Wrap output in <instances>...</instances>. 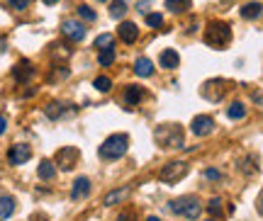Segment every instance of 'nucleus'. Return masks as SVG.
Listing matches in <instances>:
<instances>
[{
	"mask_svg": "<svg viewBox=\"0 0 263 221\" xmlns=\"http://www.w3.org/2000/svg\"><path fill=\"white\" fill-rule=\"evenodd\" d=\"M127 148H130V136L127 134H112V136H108L102 141L98 153H100L102 161H117V158H122L127 153Z\"/></svg>",
	"mask_w": 263,
	"mask_h": 221,
	"instance_id": "obj_1",
	"label": "nucleus"
},
{
	"mask_svg": "<svg viewBox=\"0 0 263 221\" xmlns=\"http://www.w3.org/2000/svg\"><path fill=\"white\" fill-rule=\"evenodd\" d=\"M205 44L207 46H212V49H224L226 44L232 41V27L226 24V22H220V19H214V22H210L205 29Z\"/></svg>",
	"mask_w": 263,
	"mask_h": 221,
	"instance_id": "obj_2",
	"label": "nucleus"
},
{
	"mask_svg": "<svg viewBox=\"0 0 263 221\" xmlns=\"http://www.w3.org/2000/svg\"><path fill=\"white\" fill-rule=\"evenodd\" d=\"M154 139L161 148H186L183 146V129L178 124H161L154 131Z\"/></svg>",
	"mask_w": 263,
	"mask_h": 221,
	"instance_id": "obj_3",
	"label": "nucleus"
},
{
	"mask_svg": "<svg viewBox=\"0 0 263 221\" xmlns=\"http://www.w3.org/2000/svg\"><path fill=\"white\" fill-rule=\"evenodd\" d=\"M170 212L178 214V217H186V219H198L200 212H202V204L198 197H180V200H173L170 202Z\"/></svg>",
	"mask_w": 263,
	"mask_h": 221,
	"instance_id": "obj_4",
	"label": "nucleus"
},
{
	"mask_svg": "<svg viewBox=\"0 0 263 221\" xmlns=\"http://www.w3.org/2000/svg\"><path fill=\"white\" fill-rule=\"evenodd\" d=\"M188 175V163L186 161H170L158 170V180L164 185H176L180 183L183 178Z\"/></svg>",
	"mask_w": 263,
	"mask_h": 221,
	"instance_id": "obj_5",
	"label": "nucleus"
},
{
	"mask_svg": "<svg viewBox=\"0 0 263 221\" xmlns=\"http://www.w3.org/2000/svg\"><path fill=\"white\" fill-rule=\"evenodd\" d=\"M78 148L76 146H64L56 151V158H54V166H58L61 170H71L78 163Z\"/></svg>",
	"mask_w": 263,
	"mask_h": 221,
	"instance_id": "obj_6",
	"label": "nucleus"
},
{
	"mask_svg": "<svg viewBox=\"0 0 263 221\" xmlns=\"http://www.w3.org/2000/svg\"><path fill=\"white\" fill-rule=\"evenodd\" d=\"M200 92H202V97H205V100H210V102H220V100L224 97V92H226V80H222V78L207 80Z\"/></svg>",
	"mask_w": 263,
	"mask_h": 221,
	"instance_id": "obj_7",
	"label": "nucleus"
},
{
	"mask_svg": "<svg viewBox=\"0 0 263 221\" xmlns=\"http://www.w3.org/2000/svg\"><path fill=\"white\" fill-rule=\"evenodd\" d=\"M190 131H192L195 136H210V134L214 131V119L207 117V114H200V117H195V119L190 122Z\"/></svg>",
	"mask_w": 263,
	"mask_h": 221,
	"instance_id": "obj_8",
	"label": "nucleus"
},
{
	"mask_svg": "<svg viewBox=\"0 0 263 221\" xmlns=\"http://www.w3.org/2000/svg\"><path fill=\"white\" fill-rule=\"evenodd\" d=\"M61 32H64V37H68L71 41H83L86 39V27L80 22H76V19H66L61 24Z\"/></svg>",
	"mask_w": 263,
	"mask_h": 221,
	"instance_id": "obj_9",
	"label": "nucleus"
},
{
	"mask_svg": "<svg viewBox=\"0 0 263 221\" xmlns=\"http://www.w3.org/2000/svg\"><path fill=\"white\" fill-rule=\"evenodd\" d=\"M32 158V148L24 146V144H15V146L10 148V153H8V161L12 163V166H22V163H27Z\"/></svg>",
	"mask_w": 263,
	"mask_h": 221,
	"instance_id": "obj_10",
	"label": "nucleus"
},
{
	"mask_svg": "<svg viewBox=\"0 0 263 221\" xmlns=\"http://www.w3.org/2000/svg\"><path fill=\"white\" fill-rule=\"evenodd\" d=\"M117 37L122 39L124 44H134V41L139 39V29H136L134 22H122V24L117 27Z\"/></svg>",
	"mask_w": 263,
	"mask_h": 221,
	"instance_id": "obj_11",
	"label": "nucleus"
},
{
	"mask_svg": "<svg viewBox=\"0 0 263 221\" xmlns=\"http://www.w3.org/2000/svg\"><path fill=\"white\" fill-rule=\"evenodd\" d=\"M32 75H34V68H32V63H30V61H20L18 66L12 68V78H15L18 83H27Z\"/></svg>",
	"mask_w": 263,
	"mask_h": 221,
	"instance_id": "obj_12",
	"label": "nucleus"
},
{
	"mask_svg": "<svg viewBox=\"0 0 263 221\" xmlns=\"http://www.w3.org/2000/svg\"><path fill=\"white\" fill-rule=\"evenodd\" d=\"M144 97H146V92H144V88H142V85H127V90H124V102H127L130 107L139 105Z\"/></svg>",
	"mask_w": 263,
	"mask_h": 221,
	"instance_id": "obj_13",
	"label": "nucleus"
},
{
	"mask_svg": "<svg viewBox=\"0 0 263 221\" xmlns=\"http://www.w3.org/2000/svg\"><path fill=\"white\" fill-rule=\"evenodd\" d=\"M90 195V180L88 178H78L71 187V200H83Z\"/></svg>",
	"mask_w": 263,
	"mask_h": 221,
	"instance_id": "obj_14",
	"label": "nucleus"
},
{
	"mask_svg": "<svg viewBox=\"0 0 263 221\" xmlns=\"http://www.w3.org/2000/svg\"><path fill=\"white\" fill-rule=\"evenodd\" d=\"M134 73L139 75V78H149V75L154 73V63H151V58L139 56V58L134 61Z\"/></svg>",
	"mask_w": 263,
	"mask_h": 221,
	"instance_id": "obj_15",
	"label": "nucleus"
},
{
	"mask_svg": "<svg viewBox=\"0 0 263 221\" xmlns=\"http://www.w3.org/2000/svg\"><path fill=\"white\" fill-rule=\"evenodd\" d=\"M161 66L166 68V71H173V68H178L180 66V56L176 49H166L164 54H161Z\"/></svg>",
	"mask_w": 263,
	"mask_h": 221,
	"instance_id": "obj_16",
	"label": "nucleus"
},
{
	"mask_svg": "<svg viewBox=\"0 0 263 221\" xmlns=\"http://www.w3.org/2000/svg\"><path fill=\"white\" fill-rule=\"evenodd\" d=\"M124 197H130V187H122V190H112L110 195H105L102 204H105V207H114V204L122 202Z\"/></svg>",
	"mask_w": 263,
	"mask_h": 221,
	"instance_id": "obj_17",
	"label": "nucleus"
},
{
	"mask_svg": "<svg viewBox=\"0 0 263 221\" xmlns=\"http://www.w3.org/2000/svg\"><path fill=\"white\" fill-rule=\"evenodd\" d=\"M263 15V5L261 2H246L242 7V17L244 19H258Z\"/></svg>",
	"mask_w": 263,
	"mask_h": 221,
	"instance_id": "obj_18",
	"label": "nucleus"
},
{
	"mask_svg": "<svg viewBox=\"0 0 263 221\" xmlns=\"http://www.w3.org/2000/svg\"><path fill=\"white\" fill-rule=\"evenodd\" d=\"M166 2V10H170V12H176V15H180V12H188L190 10V0H164Z\"/></svg>",
	"mask_w": 263,
	"mask_h": 221,
	"instance_id": "obj_19",
	"label": "nucleus"
},
{
	"mask_svg": "<svg viewBox=\"0 0 263 221\" xmlns=\"http://www.w3.org/2000/svg\"><path fill=\"white\" fill-rule=\"evenodd\" d=\"M37 175L42 178V180H54V175H56V168H54V163L52 161H42L37 168Z\"/></svg>",
	"mask_w": 263,
	"mask_h": 221,
	"instance_id": "obj_20",
	"label": "nucleus"
},
{
	"mask_svg": "<svg viewBox=\"0 0 263 221\" xmlns=\"http://www.w3.org/2000/svg\"><path fill=\"white\" fill-rule=\"evenodd\" d=\"M15 214V200L12 197H0V221Z\"/></svg>",
	"mask_w": 263,
	"mask_h": 221,
	"instance_id": "obj_21",
	"label": "nucleus"
},
{
	"mask_svg": "<svg viewBox=\"0 0 263 221\" xmlns=\"http://www.w3.org/2000/svg\"><path fill=\"white\" fill-rule=\"evenodd\" d=\"M226 117H229V119H244V117H246L244 102H232V105H229V110H226Z\"/></svg>",
	"mask_w": 263,
	"mask_h": 221,
	"instance_id": "obj_22",
	"label": "nucleus"
},
{
	"mask_svg": "<svg viewBox=\"0 0 263 221\" xmlns=\"http://www.w3.org/2000/svg\"><path fill=\"white\" fill-rule=\"evenodd\" d=\"M124 12H127V2L124 0H112L110 2V17L120 19V17H124Z\"/></svg>",
	"mask_w": 263,
	"mask_h": 221,
	"instance_id": "obj_23",
	"label": "nucleus"
},
{
	"mask_svg": "<svg viewBox=\"0 0 263 221\" xmlns=\"http://www.w3.org/2000/svg\"><path fill=\"white\" fill-rule=\"evenodd\" d=\"M98 63L100 66H112L114 63V49H100V54H98Z\"/></svg>",
	"mask_w": 263,
	"mask_h": 221,
	"instance_id": "obj_24",
	"label": "nucleus"
},
{
	"mask_svg": "<svg viewBox=\"0 0 263 221\" xmlns=\"http://www.w3.org/2000/svg\"><path fill=\"white\" fill-rule=\"evenodd\" d=\"M93 88L95 90H100V92H108L110 88H112V80L108 78V75H98L93 80Z\"/></svg>",
	"mask_w": 263,
	"mask_h": 221,
	"instance_id": "obj_25",
	"label": "nucleus"
},
{
	"mask_svg": "<svg viewBox=\"0 0 263 221\" xmlns=\"http://www.w3.org/2000/svg\"><path fill=\"white\" fill-rule=\"evenodd\" d=\"M207 212L212 214V219H220V217L224 214V209H222V200H210V202H207Z\"/></svg>",
	"mask_w": 263,
	"mask_h": 221,
	"instance_id": "obj_26",
	"label": "nucleus"
},
{
	"mask_svg": "<svg viewBox=\"0 0 263 221\" xmlns=\"http://www.w3.org/2000/svg\"><path fill=\"white\" fill-rule=\"evenodd\" d=\"M78 17L86 22H95L98 15H95V10H90V5H78Z\"/></svg>",
	"mask_w": 263,
	"mask_h": 221,
	"instance_id": "obj_27",
	"label": "nucleus"
},
{
	"mask_svg": "<svg viewBox=\"0 0 263 221\" xmlns=\"http://www.w3.org/2000/svg\"><path fill=\"white\" fill-rule=\"evenodd\" d=\"M110 46H114L112 34H100V37L95 39V49H110Z\"/></svg>",
	"mask_w": 263,
	"mask_h": 221,
	"instance_id": "obj_28",
	"label": "nucleus"
},
{
	"mask_svg": "<svg viewBox=\"0 0 263 221\" xmlns=\"http://www.w3.org/2000/svg\"><path fill=\"white\" fill-rule=\"evenodd\" d=\"M44 112H46V117H52V119H58V117L64 114V107H61L58 102H49V105L44 107Z\"/></svg>",
	"mask_w": 263,
	"mask_h": 221,
	"instance_id": "obj_29",
	"label": "nucleus"
},
{
	"mask_svg": "<svg viewBox=\"0 0 263 221\" xmlns=\"http://www.w3.org/2000/svg\"><path fill=\"white\" fill-rule=\"evenodd\" d=\"M146 24H149L151 29H158V27L164 24V15H161V12H149V15H146Z\"/></svg>",
	"mask_w": 263,
	"mask_h": 221,
	"instance_id": "obj_30",
	"label": "nucleus"
},
{
	"mask_svg": "<svg viewBox=\"0 0 263 221\" xmlns=\"http://www.w3.org/2000/svg\"><path fill=\"white\" fill-rule=\"evenodd\" d=\"M139 219V214H136V209H124L120 217H117V221H136Z\"/></svg>",
	"mask_w": 263,
	"mask_h": 221,
	"instance_id": "obj_31",
	"label": "nucleus"
},
{
	"mask_svg": "<svg viewBox=\"0 0 263 221\" xmlns=\"http://www.w3.org/2000/svg\"><path fill=\"white\" fill-rule=\"evenodd\" d=\"M12 10H27L30 7V0H8Z\"/></svg>",
	"mask_w": 263,
	"mask_h": 221,
	"instance_id": "obj_32",
	"label": "nucleus"
},
{
	"mask_svg": "<svg viewBox=\"0 0 263 221\" xmlns=\"http://www.w3.org/2000/svg\"><path fill=\"white\" fill-rule=\"evenodd\" d=\"M205 178H207V180H222V173L210 168V170H205Z\"/></svg>",
	"mask_w": 263,
	"mask_h": 221,
	"instance_id": "obj_33",
	"label": "nucleus"
},
{
	"mask_svg": "<svg viewBox=\"0 0 263 221\" xmlns=\"http://www.w3.org/2000/svg\"><path fill=\"white\" fill-rule=\"evenodd\" d=\"M5 129H8V119L0 117V134H5Z\"/></svg>",
	"mask_w": 263,
	"mask_h": 221,
	"instance_id": "obj_34",
	"label": "nucleus"
},
{
	"mask_svg": "<svg viewBox=\"0 0 263 221\" xmlns=\"http://www.w3.org/2000/svg\"><path fill=\"white\" fill-rule=\"evenodd\" d=\"M30 221H46V217H44V214H32Z\"/></svg>",
	"mask_w": 263,
	"mask_h": 221,
	"instance_id": "obj_35",
	"label": "nucleus"
},
{
	"mask_svg": "<svg viewBox=\"0 0 263 221\" xmlns=\"http://www.w3.org/2000/svg\"><path fill=\"white\" fill-rule=\"evenodd\" d=\"M136 7H139V12H146V7H149V2H146V0H142V2H139Z\"/></svg>",
	"mask_w": 263,
	"mask_h": 221,
	"instance_id": "obj_36",
	"label": "nucleus"
},
{
	"mask_svg": "<svg viewBox=\"0 0 263 221\" xmlns=\"http://www.w3.org/2000/svg\"><path fill=\"white\" fill-rule=\"evenodd\" d=\"M258 214H261V217H263V195H261V197H258Z\"/></svg>",
	"mask_w": 263,
	"mask_h": 221,
	"instance_id": "obj_37",
	"label": "nucleus"
},
{
	"mask_svg": "<svg viewBox=\"0 0 263 221\" xmlns=\"http://www.w3.org/2000/svg\"><path fill=\"white\" fill-rule=\"evenodd\" d=\"M254 100H258V102H263V92H254Z\"/></svg>",
	"mask_w": 263,
	"mask_h": 221,
	"instance_id": "obj_38",
	"label": "nucleus"
},
{
	"mask_svg": "<svg viewBox=\"0 0 263 221\" xmlns=\"http://www.w3.org/2000/svg\"><path fill=\"white\" fill-rule=\"evenodd\" d=\"M42 2H44V5H56L58 0H42Z\"/></svg>",
	"mask_w": 263,
	"mask_h": 221,
	"instance_id": "obj_39",
	"label": "nucleus"
},
{
	"mask_svg": "<svg viewBox=\"0 0 263 221\" xmlns=\"http://www.w3.org/2000/svg\"><path fill=\"white\" fill-rule=\"evenodd\" d=\"M146 221H161V219H158V217H149V219H146Z\"/></svg>",
	"mask_w": 263,
	"mask_h": 221,
	"instance_id": "obj_40",
	"label": "nucleus"
},
{
	"mask_svg": "<svg viewBox=\"0 0 263 221\" xmlns=\"http://www.w3.org/2000/svg\"><path fill=\"white\" fill-rule=\"evenodd\" d=\"M205 221H217V219H205Z\"/></svg>",
	"mask_w": 263,
	"mask_h": 221,
	"instance_id": "obj_41",
	"label": "nucleus"
},
{
	"mask_svg": "<svg viewBox=\"0 0 263 221\" xmlns=\"http://www.w3.org/2000/svg\"><path fill=\"white\" fill-rule=\"evenodd\" d=\"M100 2H108V0H100Z\"/></svg>",
	"mask_w": 263,
	"mask_h": 221,
	"instance_id": "obj_42",
	"label": "nucleus"
}]
</instances>
